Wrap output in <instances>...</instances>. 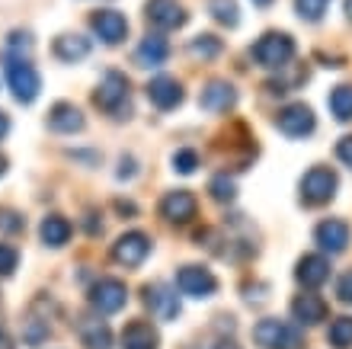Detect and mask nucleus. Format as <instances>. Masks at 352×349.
Returning <instances> with one entry per match:
<instances>
[{"label":"nucleus","instance_id":"1","mask_svg":"<svg viewBox=\"0 0 352 349\" xmlns=\"http://www.w3.org/2000/svg\"><path fill=\"white\" fill-rule=\"evenodd\" d=\"M250 55L260 67H285L295 58V39L288 32H266L250 48Z\"/></svg>","mask_w":352,"mask_h":349},{"label":"nucleus","instance_id":"2","mask_svg":"<svg viewBox=\"0 0 352 349\" xmlns=\"http://www.w3.org/2000/svg\"><path fill=\"white\" fill-rule=\"evenodd\" d=\"M253 340L260 343L263 349H301L305 346V337L298 327H292L288 321H278V317H266L253 327Z\"/></svg>","mask_w":352,"mask_h":349},{"label":"nucleus","instance_id":"3","mask_svg":"<svg viewBox=\"0 0 352 349\" xmlns=\"http://www.w3.org/2000/svg\"><path fill=\"white\" fill-rule=\"evenodd\" d=\"M93 103H96L102 112L122 119V112H129V77L119 71H109L100 81L96 93H93Z\"/></svg>","mask_w":352,"mask_h":349},{"label":"nucleus","instance_id":"4","mask_svg":"<svg viewBox=\"0 0 352 349\" xmlns=\"http://www.w3.org/2000/svg\"><path fill=\"white\" fill-rule=\"evenodd\" d=\"M336 173L330 167H311L305 176H301V202L305 205H324L336 195Z\"/></svg>","mask_w":352,"mask_h":349},{"label":"nucleus","instance_id":"5","mask_svg":"<svg viewBox=\"0 0 352 349\" xmlns=\"http://www.w3.org/2000/svg\"><path fill=\"white\" fill-rule=\"evenodd\" d=\"M7 81L19 103H32L38 96V90H42L38 71L29 65L26 58H7Z\"/></svg>","mask_w":352,"mask_h":349},{"label":"nucleus","instance_id":"6","mask_svg":"<svg viewBox=\"0 0 352 349\" xmlns=\"http://www.w3.org/2000/svg\"><path fill=\"white\" fill-rule=\"evenodd\" d=\"M151 253V237L148 234H141V231H129V234H122L116 244H112V260L125 269H135L141 266Z\"/></svg>","mask_w":352,"mask_h":349},{"label":"nucleus","instance_id":"7","mask_svg":"<svg viewBox=\"0 0 352 349\" xmlns=\"http://www.w3.org/2000/svg\"><path fill=\"white\" fill-rule=\"evenodd\" d=\"M176 288L189 298H212L218 292V279L205 266H179L176 269Z\"/></svg>","mask_w":352,"mask_h":349},{"label":"nucleus","instance_id":"8","mask_svg":"<svg viewBox=\"0 0 352 349\" xmlns=\"http://www.w3.org/2000/svg\"><path fill=\"white\" fill-rule=\"evenodd\" d=\"M125 302H129V288L119 279H100L90 288V308L96 314H116L125 308Z\"/></svg>","mask_w":352,"mask_h":349},{"label":"nucleus","instance_id":"9","mask_svg":"<svg viewBox=\"0 0 352 349\" xmlns=\"http://www.w3.org/2000/svg\"><path fill=\"white\" fill-rule=\"evenodd\" d=\"M276 125H278L282 135H288V138H305V135L314 131L317 119H314V109H311V106H305V103H292V106H285V109H278Z\"/></svg>","mask_w":352,"mask_h":349},{"label":"nucleus","instance_id":"10","mask_svg":"<svg viewBox=\"0 0 352 349\" xmlns=\"http://www.w3.org/2000/svg\"><path fill=\"white\" fill-rule=\"evenodd\" d=\"M144 17H148V23L154 29L170 32V29L186 26L189 13L183 10V3H179V0H148V3H144Z\"/></svg>","mask_w":352,"mask_h":349},{"label":"nucleus","instance_id":"11","mask_svg":"<svg viewBox=\"0 0 352 349\" xmlns=\"http://www.w3.org/2000/svg\"><path fill=\"white\" fill-rule=\"evenodd\" d=\"M90 26L106 45H119L122 39L129 36V19L122 17L119 10H96L90 17Z\"/></svg>","mask_w":352,"mask_h":349},{"label":"nucleus","instance_id":"12","mask_svg":"<svg viewBox=\"0 0 352 349\" xmlns=\"http://www.w3.org/2000/svg\"><path fill=\"white\" fill-rule=\"evenodd\" d=\"M195 195L189 189H173L160 199V215L170 221V224H189L195 218Z\"/></svg>","mask_w":352,"mask_h":349},{"label":"nucleus","instance_id":"13","mask_svg":"<svg viewBox=\"0 0 352 349\" xmlns=\"http://www.w3.org/2000/svg\"><path fill=\"white\" fill-rule=\"evenodd\" d=\"M314 240L317 247L324 250V253H330V257H336V253H343L346 247H349V224L340 218H327L317 224L314 231Z\"/></svg>","mask_w":352,"mask_h":349},{"label":"nucleus","instance_id":"14","mask_svg":"<svg viewBox=\"0 0 352 349\" xmlns=\"http://www.w3.org/2000/svg\"><path fill=\"white\" fill-rule=\"evenodd\" d=\"M148 100L157 106V109H176L179 103H183V83L170 77V74H160L154 81L148 83Z\"/></svg>","mask_w":352,"mask_h":349},{"label":"nucleus","instance_id":"15","mask_svg":"<svg viewBox=\"0 0 352 349\" xmlns=\"http://www.w3.org/2000/svg\"><path fill=\"white\" fill-rule=\"evenodd\" d=\"M237 103V90L228 81H212L205 83V90L199 93V106L208 112H228Z\"/></svg>","mask_w":352,"mask_h":349},{"label":"nucleus","instance_id":"16","mask_svg":"<svg viewBox=\"0 0 352 349\" xmlns=\"http://www.w3.org/2000/svg\"><path fill=\"white\" fill-rule=\"evenodd\" d=\"M48 129L58 135H74L84 129V112L77 109L74 103H55L48 109Z\"/></svg>","mask_w":352,"mask_h":349},{"label":"nucleus","instance_id":"17","mask_svg":"<svg viewBox=\"0 0 352 349\" xmlns=\"http://www.w3.org/2000/svg\"><path fill=\"white\" fill-rule=\"evenodd\" d=\"M295 279L305 288H317L330 279V260L320 257V253H307V257L298 260V269H295Z\"/></svg>","mask_w":352,"mask_h":349},{"label":"nucleus","instance_id":"18","mask_svg":"<svg viewBox=\"0 0 352 349\" xmlns=\"http://www.w3.org/2000/svg\"><path fill=\"white\" fill-rule=\"evenodd\" d=\"M292 314H295L298 324L314 327V324H320L327 317V302L320 298V295H314V292H305V295H298L295 302H292Z\"/></svg>","mask_w":352,"mask_h":349},{"label":"nucleus","instance_id":"19","mask_svg":"<svg viewBox=\"0 0 352 349\" xmlns=\"http://www.w3.org/2000/svg\"><path fill=\"white\" fill-rule=\"evenodd\" d=\"M58 61H65V65H77V61H84L90 55V39L77 36V32H65V36L55 39V45H52Z\"/></svg>","mask_w":352,"mask_h":349},{"label":"nucleus","instance_id":"20","mask_svg":"<svg viewBox=\"0 0 352 349\" xmlns=\"http://www.w3.org/2000/svg\"><path fill=\"white\" fill-rule=\"evenodd\" d=\"M144 302L154 314H160L164 321H173L176 314H179V302H176V295L170 292L167 285H148L144 288Z\"/></svg>","mask_w":352,"mask_h":349},{"label":"nucleus","instance_id":"21","mask_svg":"<svg viewBox=\"0 0 352 349\" xmlns=\"http://www.w3.org/2000/svg\"><path fill=\"white\" fill-rule=\"evenodd\" d=\"M160 337L148 321H131L122 330V349H157Z\"/></svg>","mask_w":352,"mask_h":349},{"label":"nucleus","instance_id":"22","mask_svg":"<svg viewBox=\"0 0 352 349\" xmlns=\"http://www.w3.org/2000/svg\"><path fill=\"white\" fill-rule=\"evenodd\" d=\"M170 55V45L164 36H144L141 39L138 52H135V61H138L141 67H160L164 61H167Z\"/></svg>","mask_w":352,"mask_h":349},{"label":"nucleus","instance_id":"23","mask_svg":"<svg viewBox=\"0 0 352 349\" xmlns=\"http://www.w3.org/2000/svg\"><path fill=\"white\" fill-rule=\"evenodd\" d=\"M38 237L48 247H65L67 240H71V221L61 218V215H48L42 221V228H38Z\"/></svg>","mask_w":352,"mask_h":349},{"label":"nucleus","instance_id":"24","mask_svg":"<svg viewBox=\"0 0 352 349\" xmlns=\"http://www.w3.org/2000/svg\"><path fill=\"white\" fill-rule=\"evenodd\" d=\"M77 330H80V340H84L87 349H109L112 346V333H109V327H106V321L84 317Z\"/></svg>","mask_w":352,"mask_h":349},{"label":"nucleus","instance_id":"25","mask_svg":"<svg viewBox=\"0 0 352 349\" xmlns=\"http://www.w3.org/2000/svg\"><path fill=\"white\" fill-rule=\"evenodd\" d=\"M330 112L340 122H352V87L349 83L333 87V93H330Z\"/></svg>","mask_w":352,"mask_h":349},{"label":"nucleus","instance_id":"26","mask_svg":"<svg viewBox=\"0 0 352 349\" xmlns=\"http://www.w3.org/2000/svg\"><path fill=\"white\" fill-rule=\"evenodd\" d=\"M189 55L192 58H202V61H212V58L221 55V39L218 36H195L192 42H189Z\"/></svg>","mask_w":352,"mask_h":349},{"label":"nucleus","instance_id":"27","mask_svg":"<svg viewBox=\"0 0 352 349\" xmlns=\"http://www.w3.org/2000/svg\"><path fill=\"white\" fill-rule=\"evenodd\" d=\"M208 13L228 29H234L237 23H241V10H237L234 0H208Z\"/></svg>","mask_w":352,"mask_h":349},{"label":"nucleus","instance_id":"28","mask_svg":"<svg viewBox=\"0 0 352 349\" xmlns=\"http://www.w3.org/2000/svg\"><path fill=\"white\" fill-rule=\"evenodd\" d=\"M48 333H52L48 321L36 317V311H32V314L26 317V321H23V340H26L29 346H42V343L48 340Z\"/></svg>","mask_w":352,"mask_h":349},{"label":"nucleus","instance_id":"29","mask_svg":"<svg viewBox=\"0 0 352 349\" xmlns=\"http://www.w3.org/2000/svg\"><path fill=\"white\" fill-rule=\"evenodd\" d=\"M327 340L333 343L336 349H352V317H336V321L330 324Z\"/></svg>","mask_w":352,"mask_h":349},{"label":"nucleus","instance_id":"30","mask_svg":"<svg viewBox=\"0 0 352 349\" xmlns=\"http://www.w3.org/2000/svg\"><path fill=\"white\" fill-rule=\"evenodd\" d=\"M208 193H212L214 202H231L234 195H237V183H234L228 173H218L212 183H208Z\"/></svg>","mask_w":352,"mask_h":349},{"label":"nucleus","instance_id":"31","mask_svg":"<svg viewBox=\"0 0 352 349\" xmlns=\"http://www.w3.org/2000/svg\"><path fill=\"white\" fill-rule=\"evenodd\" d=\"M327 7H330V0H295L298 17L307 19V23H317L327 13Z\"/></svg>","mask_w":352,"mask_h":349},{"label":"nucleus","instance_id":"32","mask_svg":"<svg viewBox=\"0 0 352 349\" xmlns=\"http://www.w3.org/2000/svg\"><path fill=\"white\" fill-rule=\"evenodd\" d=\"M7 58H23L32 52V39H29V32H10L7 39Z\"/></svg>","mask_w":352,"mask_h":349},{"label":"nucleus","instance_id":"33","mask_svg":"<svg viewBox=\"0 0 352 349\" xmlns=\"http://www.w3.org/2000/svg\"><path fill=\"white\" fill-rule=\"evenodd\" d=\"M195 167H199V154H195V151L179 147V151L173 154V170H176V173H192Z\"/></svg>","mask_w":352,"mask_h":349},{"label":"nucleus","instance_id":"34","mask_svg":"<svg viewBox=\"0 0 352 349\" xmlns=\"http://www.w3.org/2000/svg\"><path fill=\"white\" fill-rule=\"evenodd\" d=\"M16 263H19L16 247H10V244H0V276H13Z\"/></svg>","mask_w":352,"mask_h":349},{"label":"nucleus","instance_id":"35","mask_svg":"<svg viewBox=\"0 0 352 349\" xmlns=\"http://www.w3.org/2000/svg\"><path fill=\"white\" fill-rule=\"evenodd\" d=\"M23 215L13 209H0V231H7V234H16V231H23Z\"/></svg>","mask_w":352,"mask_h":349},{"label":"nucleus","instance_id":"36","mask_svg":"<svg viewBox=\"0 0 352 349\" xmlns=\"http://www.w3.org/2000/svg\"><path fill=\"white\" fill-rule=\"evenodd\" d=\"M336 298L343 304H352V269H346L340 276V282H336Z\"/></svg>","mask_w":352,"mask_h":349},{"label":"nucleus","instance_id":"37","mask_svg":"<svg viewBox=\"0 0 352 349\" xmlns=\"http://www.w3.org/2000/svg\"><path fill=\"white\" fill-rule=\"evenodd\" d=\"M336 157H340L346 167H352V135H343V138H340V145H336Z\"/></svg>","mask_w":352,"mask_h":349},{"label":"nucleus","instance_id":"38","mask_svg":"<svg viewBox=\"0 0 352 349\" xmlns=\"http://www.w3.org/2000/svg\"><path fill=\"white\" fill-rule=\"evenodd\" d=\"M119 176L125 180V176H135V160L131 157H122V170H119Z\"/></svg>","mask_w":352,"mask_h":349},{"label":"nucleus","instance_id":"39","mask_svg":"<svg viewBox=\"0 0 352 349\" xmlns=\"http://www.w3.org/2000/svg\"><path fill=\"white\" fill-rule=\"evenodd\" d=\"M7 131H10V119H7V112H0V141L7 138Z\"/></svg>","mask_w":352,"mask_h":349},{"label":"nucleus","instance_id":"40","mask_svg":"<svg viewBox=\"0 0 352 349\" xmlns=\"http://www.w3.org/2000/svg\"><path fill=\"white\" fill-rule=\"evenodd\" d=\"M116 211H122V215H135V205H131V202H122V199H119V202H116Z\"/></svg>","mask_w":352,"mask_h":349},{"label":"nucleus","instance_id":"41","mask_svg":"<svg viewBox=\"0 0 352 349\" xmlns=\"http://www.w3.org/2000/svg\"><path fill=\"white\" fill-rule=\"evenodd\" d=\"M214 349H241V346H237L234 340H218L214 343Z\"/></svg>","mask_w":352,"mask_h":349},{"label":"nucleus","instance_id":"42","mask_svg":"<svg viewBox=\"0 0 352 349\" xmlns=\"http://www.w3.org/2000/svg\"><path fill=\"white\" fill-rule=\"evenodd\" d=\"M0 349H13V343H10L7 330H0Z\"/></svg>","mask_w":352,"mask_h":349},{"label":"nucleus","instance_id":"43","mask_svg":"<svg viewBox=\"0 0 352 349\" xmlns=\"http://www.w3.org/2000/svg\"><path fill=\"white\" fill-rule=\"evenodd\" d=\"M346 17L352 19V0H346Z\"/></svg>","mask_w":352,"mask_h":349},{"label":"nucleus","instance_id":"44","mask_svg":"<svg viewBox=\"0 0 352 349\" xmlns=\"http://www.w3.org/2000/svg\"><path fill=\"white\" fill-rule=\"evenodd\" d=\"M253 3H256V7H269V3H272V0H253Z\"/></svg>","mask_w":352,"mask_h":349},{"label":"nucleus","instance_id":"45","mask_svg":"<svg viewBox=\"0 0 352 349\" xmlns=\"http://www.w3.org/2000/svg\"><path fill=\"white\" fill-rule=\"evenodd\" d=\"M3 170H7V157H0V173H3Z\"/></svg>","mask_w":352,"mask_h":349}]
</instances>
